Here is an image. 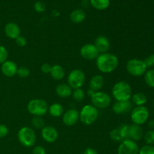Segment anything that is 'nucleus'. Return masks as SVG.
Masks as SVG:
<instances>
[{"mask_svg": "<svg viewBox=\"0 0 154 154\" xmlns=\"http://www.w3.org/2000/svg\"><path fill=\"white\" fill-rule=\"evenodd\" d=\"M96 66L102 73L109 74L114 72L118 66L119 60L116 55L109 53L99 54L96 58Z\"/></svg>", "mask_w": 154, "mask_h": 154, "instance_id": "nucleus-1", "label": "nucleus"}, {"mask_svg": "<svg viewBox=\"0 0 154 154\" xmlns=\"http://www.w3.org/2000/svg\"><path fill=\"white\" fill-rule=\"evenodd\" d=\"M112 96L117 102L129 100L132 96L130 85L125 81L116 83L112 88Z\"/></svg>", "mask_w": 154, "mask_h": 154, "instance_id": "nucleus-2", "label": "nucleus"}, {"mask_svg": "<svg viewBox=\"0 0 154 154\" xmlns=\"http://www.w3.org/2000/svg\"><path fill=\"white\" fill-rule=\"evenodd\" d=\"M99 117V111L95 106L91 105H84L79 113V120L83 124L90 126L96 122Z\"/></svg>", "mask_w": 154, "mask_h": 154, "instance_id": "nucleus-3", "label": "nucleus"}, {"mask_svg": "<svg viewBox=\"0 0 154 154\" xmlns=\"http://www.w3.org/2000/svg\"><path fill=\"white\" fill-rule=\"evenodd\" d=\"M19 142L25 147H31L36 141V135L34 130L28 126H23L17 132Z\"/></svg>", "mask_w": 154, "mask_h": 154, "instance_id": "nucleus-4", "label": "nucleus"}, {"mask_svg": "<svg viewBox=\"0 0 154 154\" xmlns=\"http://www.w3.org/2000/svg\"><path fill=\"white\" fill-rule=\"evenodd\" d=\"M27 110L34 117H42L48 112V105L43 99H34L29 102Z\"/></svg>", "mask_w": 154, "mask_h": 154, "instance_id": "nucleus-5", "label": "nucleus"}, {"mask_svg": "<svg viewBox=\"0 0 154 154\" xmlns=\"http://www.w3.org/2000/svg\"><path fill=\"white\" fill-rule=\"evenodd\" d=\"M126 67L128 73L135 77H140L143 75L147 69L144 61L137 59L129 60L126 63Z\"/></svg>", "mask_w": 154, "mask_h": 154, "instance_id": "nucleus-6", "label": "nucleus"}, {"mask_svg": "<svg viewBox=\"0 0 154 154\" xmlns=\"http://www.w3.org/2000/svg\"><path fill=\"white\" fill-rule=\"evenodd\" d=\"M85 75L81 69H74L68 76V84L72 89L81 88L85 82Z\"/></svg>", "mask_w": 154, "mask_h": 154, "instance_id": "nucleus-7", "label": "nucleus"}, {"mask_svg": "<svg viewBox=\"0 0 154 154\" xmlns=\"http://www.w3.org/2000/svg\"><path fill=\"white\" fill-rule=\"evenodd\" d=\"M149 111L144 106H137L131 113V120L134 124L143 125L149 118Z\"/></svg>", "mask_w": 154, "mask_h": 154, "instance_id": "nucleus-8", "label": "nucleus"}, {"mask_svg": "<svg viewBox=\"0 0 154 154\" xmlns=\"http://www.w3.org/2000/svg\"><path fill=\"white\" fill-rule=\"evenodd\" d=\"M91 101L93 106L96 108H106L111 103V98L108 93L104 92H95L91 96Z\"/></svg>", "mask_w": 154, "mask_h": 154, "instance_id": "nucleus-9", "label": "nucleus"}, {"mask_svg": "<svg viewBox=\"0 0 154 154\" xmlns=\"http://www.w3.org/2000/svg\"><path fill=\"white\" fill-rule=\"evenodd\" d=\"M139 147L136 142L131 139H126L121 142L117 149V154H138Z\"/></svg>", "mask_w": 154, "mask_h": 154, "instance_id": "nucleus-10", "label": "nucleus"}, {"mask_svg": "<svg viewBox=\"0 0 154 154\" xmlns=\"http://www.w3.org/2000/svg\"><path fill=\"white\" fill-rule=\"evenodd\" d=\"M81 56L84 59L87 60H96L99 55V52L97 48L94 45V44H86L84 46L81 47L80 50Z\"/></svg>", "mask_w": 154, "mask_h": 154, "instance_id": "nucleus-11", "label": "nucleus"}, {"mask_svg": "<svg viewBox=\"0 0 154 154\" xmlns=\"http://www.w3.org/2000/svg\"><path fill=\"white\" fill-rule=\"evenodd\" d=\"M79 120V112L76 109H69L63 114V122L66 126H72Z\"/></svg>", "mask_w": 154, "mask_h": 154, "instance_id": "nucleus-12", "label": "nucleus"}, {"mask_svg": "<svg viewBox=\"0 0 154 154\" xmlns=\"http://www.w3.org/2000/svg\"><path fill=\"white\" fill-rule=\"evenodd\" d=\"M58 132L54 127L46 126L42 129V138L48 143H54L58 138Z\"/></svg>", "mask_w": 154, "mask_h": 154, "instance_id": "nucleus-13", "label": "nucleus"}, {"mask_svg": "<svg viewBox=\"0 0 154 154\" xmlns=\"http://www.w3.org/2000/svg\"><path fill=\"white\" fill-rule=\"evenodd\" d=\"M17 69L18 68L16 63L11 60H7L4 63H2L1 67L2 72L3 73V75L8 78H11L17 75Z\"/></svg>", "mask_w": 154, "mask_h": 154, "instance_id": "nucleus-14", "label": "nucleus"}, {"mask_svg": "<svg viewBox=\"0 0 154 154\" xmlns=\"http://www.w3.org/2000/svg\"><path fill=\"white\" fill-rule=\"evenodd\" d=\"M4 31L5 34L9 38L16 39L18 36L20 35V29L19 26L13 22L6 24Z\"/></svg>", "mask_w": 154, "mask_h": 154, "instance_id": "nucleus-15", "label": "nucleus"}, {"mask_svg": "<svg viewBox=\"0 0 154 154\" xmlns=\"http://www.w3.org/2000/svg\"><path fill=\"white\" fill-rule=\"evenodd\" d=\"M132 109V104L128 101H121L116 102L113 105L112 110L116 114H124L129 112Z\"/></svg>", "mask_w": 154, "mask_h": 154, "instance_id": "nucleus-16", "label": "nucleus"}, {"mask_svg": "<svg viewBox=\"0 0 154 154\" xmlns=\"http://www.w3.org/2000/svg\"><path fill=\"white\" fill-rule=\"evenodd\" d=\"M94 45L97 48L99 54L107 53L108 50H109L110 46H111L108 38L104 35L98 36L96 38V40H95Z\"/></svg>", "mask_w": 154, "mask_h": 154, "instance_id": "nucleus-17", "label": "nucleus"}, {"mask_svg": "<svg viewBox=\"0 0 154 154\" xmlns=\"http://www.w3.org/2000/svg\"><path fill=\"white\" fill-rule=\"evenodd\" d=\"M144 132L141 126L137 124L129 125V139L134 141H139L142 138Z\"/></svg>", "mask_w": 154, "mask_h": 154, "instance_id": "nucleus-18", "label": "nucleus"}, {"mask_svg": "<svg viewBox=\"0 0 154 154\" xmlns=\"http://www.w3.org/2000/svg\"><path fill=\"white\" fill-rule=\"evenodd\" d=\"M104 85V78L102 75H96L92 77L90 81V89L94 92L99 91Z\"/></svg>", "mask_w": 154, "mask_h": 154, "instance_id": "nucleus-19", "label": "nucleus"}, {"mask_svg": "<svg viewBox=\"0 0 154 154\" xmlns=\"http://www.w3.org/2000/svg\"><path fill=\"white\" fill-rule=\"evenodd\" d=\"M56 93L61 98H68L72 95V89L68 84H60L56 87Z\"/></svg>", "mask_w": 154, "mask_h": 154, "instance_id": "nucleus-20", "label": "nucleus"}, {"mask_svg": "<svg viewBox=\"0 0 154 154\" xmlns=\"http://www.w3.org/2000/svg\"><path fill=\"white\" fill-rule=\"evenodd\" d=\"M50 75L53 78V79L56 81H60L65 76V71L63 68L60 65H54L51 67Z\"/></svg>", "mask_w": 154, "mask_h": 154, "instance_id": "nucleus-21", "label": "nucleus"}, {"mask_svg": "<svg viewBox=\"0 0 154 154\" xmlns=\"http://www.w3.org/2000/svg\"><path fill=\"white\" fill-rule=\"evenodd\" d=\"M86 14L84 11L81 9L74 10L70 14V19L75 23H81L85 20Z\"/></svg>", "mask_w": 154, "mask_h": 154, "instance_id": "nucleus-22", "label": "nucleus"}, {"mask_svg": "<svg viewBox=\"0 0 154 154\" xmlns=\"http://www.w3.org/2000/svg\"><path fill=\"white\" fill-rule=\"evenodd\" d=\"M48 111L51 117H59L63 114V107L59 103H54L48 107Z\"/></svg>", "mask_w": 154, "mask_h": 154, "instance_id": "nucleus-23", "label": "nucleus"}, {"mask_svg": "<svg viewBox=\"0 0 154 154\" xmlns=\"http://www.w3.org/2000/svg\"><path fill=\"white\" fill-rule=\"evenodd\" d=\"M90 3L96 10L102 11L109 7L110 0H90Z\"/></svg>", "mask_w": 154, "mask_h": 154, "instance_id": "nucleus-24", "label": "nucleus"}, {"mask_svg": "<svg viewBox=\"0 0 154 154\" xmlns=\"http://www.w3.org/2000/svg\"><path fill=\"white\" fill-rule=\"evenodd\" d=\"M132 100L137 106H143L147 102V97L144 93H138L132 96Z\"/></svg>", "mask_w": 154, "mask_h": 154, "instance_id": "nucleus-25", "label": "nucleus"}, {"mask_svg": "<svg viewBox=\"0 0 154 154\" xmlns=\"http://www.w3.org/2000/svg\"><path fill=\"white\" fill-rule=\"evenodd\" d=\"M144 81L149 87L154 88V69H150L146 72Z\"/></svg>", "mask_w": 154, "mask_h": 154, "instance_id": "nucleus-26", "label": "nucleus"}, {"mask_svg": "<svg viewBox=\"0 0 154 154\" xmlns=\"http://www.w3.org/2000/svg\"><path fill=\"white\" fill-rule=\"evenodd\" d=\"M72 95L74 100H75L76 102H78L83 101L84 99V98H85V93H84V90H83L81 88L75 89L74 91L72 92Z\"/></svg>", "mask_w": 154, "mask_h": 154, "instance_id": "nucleus-27", "label": "nucleus"}, {"mask_svg": "<svg viewBox=\"0 0 154 154\" xmlns=\"http://www.w3.org/2000/svg\"><path fill=\"white\" fill-rule=\"evenodd\" d=\"M32 125L35 129H42L45 126V120L42 117H34L32 119Z\"/></svg>", "mask_w": 154, "mask_h": 154, "instance_id": "nucleus-28", "label": "nucleus"}, {"mask_svg": "<svg viewBox=\"0 0 154 154\" xmlns=\"http://www.w3.org/2000/svg\"><path fill=\"white\" fill-rule=\"evenodd\" d=\"M110 137L113 141H116V142H122L123 141L118 128L111 131L110 133Z\"/></svg>", "mask_w": 154, "mask_h": 154, "instance_id": "nucleus-29", "label": "nucleus"}, {"mask_svg": "<svg viewBox=\"0 0 154 154\" xmlns=\"http://www.w3.org/2000/svg\"><path fill=\"white\" fill-rule=\"evenodd\" d=\"M129 125L128 124H123L118 128L123 141L126 139H129Z\"/></svg>", "mask_w": 154, "mask_h": 154, "instance_id": "nucleus-30", "label": "nucleus"}, {"mask_svg": "<svg viewBox=\"0 0 154 154\" xmlns=\"http://www.w3.org/2000/svg\"><path fill=\"white\" fill-rule=\"evenodd\" d=\"M144 141L149 145L154 144V130H150L146 132L144 136Z\"/></svg>", "mask_w": 154, "mask_h": 154, "instance_id": "nucleus-31", "label": "nucleus"}, {"mask_svg": "<svg viewBox=\"0 0 154 154\" xmlns=\"http://www.w3.org/2000/svg\"><path fill=\"white\" fill-rule=\"evenodd\" d=\"M30 72L29 69H27L25 66H21V67L18 68L17 72V75L21 78H26L29 75Z\"/></svg>", "mask_w": 154, "mask_h": 154, "instance_id": "nucleus-32", "label": "nucleus"}, {"mask_svg": "<svg viewBox=\"0 0 154 154\" xmlns=\"http://www.w3.org/2000/svg\"><path fill=\"white\" fill-rule=\"evenodd\" d=\"M138 154H154V147L153 145H144L139 149Z\"/></svg>", "mask_w": 154, "mask_h": 154, "instance_id": "nucleus-33", "label": "nucleus"}, {"mask_svg": "<svg viewBox=\"0 0 154 154\" xmlns=\"http://www.w3.org/2000/svg\"><path fill=\"white\" fill-rule=\"evenodd\" d=\"M8 57V54L7 49L2 45H0V64H2L5 62L7 61Z\"/></svg>", "mask_w": 154, "mask_h": 154, "instance_id": "nucleus-34", "label": "nucleus"}, {"mask_svg": "<svg viewBox=\"0 0 154 154\" xmlns=\"http://www.w3.org/2000/svg\"><path fill=\"white\" fill-rule=\"evenodd\" d=\"M34 8L35 10L38 13H42V12L45 11L46 10V6H45V4L42 2H37L35 3L34 5Z\"/></svg>", "mask_w": 154, "mask_h": 154, "instance_id": "nucleus-35", "label": "nucleus"}, {"mask_svg": "<svg viewBox=\"0 0 154 154\" xmlns=\"http://www.w3.org/2000/svg\"><path fill=\"white\" fill-rule=\"evenodd\" d=\"M144 63L147 68L153 67V66H154V54H152V55L147 57V58L144 60Z\"/></svg>", "mask_w": 154, "mask_h": 154, "instance_id": "nucleus-36", "label": "nucleus"}, {"mask_svg": "<svg viewBox=\"0 0 154 154\" xmlns=\"http://www.w3.org/2000/svg\"><path fill=\"white\" fill-rule=\"evenodd\" d=\"M15 42H16L17 45H18L19 47H25L26 45V39L22 35H20L15 39Z\"/></svg>", "mask_w": 154, "mask_h": 154, "instance_id": "nucleus-37", "label": "nucleus"}, {"mask_svg": "<svg viewBox=\"0 0 154 154\" xmlns=\"http://www.w3.org/2000/svg\"><path fill=\"white\" fill-rule=\"evenodd\" d=\"M8 128L4 124H0V138H5L8 134Z\"/></svg>", "mask_w": 154, "mask_h": 154, "instance_id": "nucleus-38", "label": "nucleus"}, {"mask_svg": "<svg viewBox=\"0 0 154 154\" xmlns=\"http://www.w3.org/2000/svg\"><path fill=\"white\" fill-rule=\"evenodd\" d=\"M51 67H52V66L50 64H48V63H44V64H42V66H41V71H42L44 74H50L51 70Z\"/></svg>", "mask_w": 154, "mask_h": 154, "instance_id": "nucleus-39", "label": "nucleus"}, {"mask_svg": "<svg viewBox=\"0 0 154 154\" xmlns=\"http://www.w3.org/2000/svg\"><path fill=\"white\" fill-rule=\"evenodd\" d=\"M32 154H46V150L42 146H36L32 150Z\"/></svg>", "mask_w": 154, "mask_h": 154, "instance_id": "nucleus-40", "label": "nucleus"}, {"mask_svg": "<svg viewBox=\"0 0 154 154\" xmlns=\"http://www.w3.org/2000/svg\"><path fill=\"white\" fill-rule=\"evenodd\" d=\"M83 154H98L97 151L92 147H88L84 151Z\"/></svg>", "mask_w": 154, "mask_h": 154, "instance_id": "nucleus-41", "label": "nucleus"}, {"mask_svg": "<svg viewBox=\"0 0 154 154\" xmlns=\"http://www.w3.org/2000/svg\"><path fill=\"white\" fill-rule=\"evenodd\" d=\"M148 127L150 129H154V120H150L148 123Z\"/></svg>", "mask_w": 154, "mask_h": 154, "instance_id": "nucleus-42", "label": "nucleus"}, {"mask_svg": "<svg viewBox=\"0 0 154 154\" xmlns=\"http://www.w3.org/2000/svg\"><path fill=\"white\" fill-rule=\"evenodd\" d=\"M95 93L94 91H93V90H90H90H88V92H87V94H88L89 96H90V97H91V96H93V93Z\"/></svg>", "mask_w": 154, "mask_h": 154, "instance_id": "nucleus-43", "label": "nucleus"}]
</instances>
